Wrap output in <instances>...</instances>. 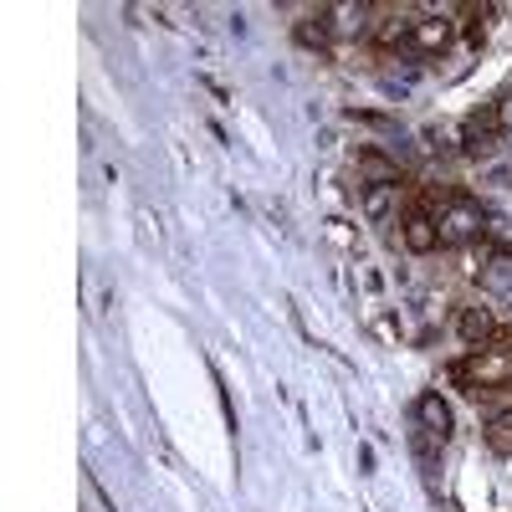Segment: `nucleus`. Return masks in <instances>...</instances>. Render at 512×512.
Segmentation results:
<instances>
[{
	"mask_svg": "<svg viewBox=\"0 0 512 512\" xmlns=\"http://www.w3.org/2000/svg\"><path fill=\"white\" fill-rule=\"evenodd\" d=\"M466 390H502V384H512V349L502 344V349H472L456 369H451Z\"/></svg>",
	"mask_w": 512,
	"mask_h": 512,
	"instance_id": "f257e3e1",
	"label": "nucleus"
},
{
	"mask_svg": "<svg viewBox=\"0 0 512 512\" xmlns=\"http://www.w3.org/2000/svg\"><path fill=\"white\" fill-rule=\"evenodd\" d=\"M482 226H487V210H482V200H472V195H451V200L441 205V216H436L441 246H466V241H477Z\"/></svg>",
	"mask_w": 512,
	"mask_h": 512,
	"instance_id": "f03ea898",
	"label": "nucleus"
},
{
	"mask_svg": "<svg viewBox=\"0 0 512 512\" xmlns=\"http://www.w3.org/2000/svg\"><path fill=\"white\" fill-rule=\"evenodd\" d=\"M451 36H456V21H446V16H420L415 31H410V47H415L420 57H436V52L451 47Z\"/></svg>",
	"mask_w": 512,
	"mask_h": 512,
	"instance_id": "7ed1b4c3",
	"label": "nucleus"
},
{
	"mask_svg": "<svg viewBox=\"0 0 512 512\" xmlns=\"http://www.w3.org/2000/svg\"><path fill=\"white\" fill-rule=\"evenodd\" d=\"M415 420H420V431H431V436H436L441 446H446V441H451V431H456V420H451V405H446V400H441L436 390L415 400Z\"/></svg>",
	"mask_w": 512,
	"mask_h": 512,
	"instance_id": "20e7f679",
	"label": "nucleus"
},
{
	"mask_svg": "<svg viewBox=\"0 0 512 512\" xmlns=\"http://www.w3.org/2000/svg\"><path fill=\"white\" fill-rule=\"evenodd\" d=\"M400 241H405V251H415V256H431V251L441 246V236H436V216H431V210H415V216H405Z\"/></svg>",
	"mask_w": 512,
	"mask_h": 512,
	"instance_id": "39448f33",
	"label": "nucleus"
},
{
	"mask_svg": "<svg viewBox=\"0 0 512 512\" xmlns=\"http://www.w3.org/2000/svg\"><path fill=\"white\" fill-rule=\"evenodd\" d=\"M395 205H400V185H364V195H359V210L369 226H384L395 216Z\"/></svg>",
	"mask_w": 512,
	"mask_h": 512,
	"instance_id": "423d86ee",
	"label": "nucleus"
},
{
	"mask_svg": "<svg viewBox=\"0 0 512 512\" xmlns=\"http://www.w3.org/2000/svg\"><path fill=\"white\" fill-rule=\"evenodd\" d=\"M477 277H482V287L492 297H512V251H492Z\"/></svg>",
	"mask_w": 512,
	"mask_h": 512,
	"instance_id": "0eeeda50",
	"label": "nucleus"
},
{
	"mask_svg": "<svg viewBox=\"0 0 512 512\" xmlns=\"http://www.w3.org/2000/svg\"><path fill=\"white\" fill-rule=\"evenodd\" d=\"M354 175H359L364 185H400V164H390L384 154L364 149V154L354 159Z\"/></svg>",
	"mask_w": 512,
	"mask_h": 512,
	"instance_id": "6e6552de",
	"label": "nucleus"
},
{
	"mask_svg": "<svg viewBox=\"0 0 512 512\" xmlns=\"http://www.w3.org/2000/svg\"><path fill=\"white\" fill-rule=\"evenodd\" d=\"M456 333L466 338V344H487V338L497 333V318L487 308H461L456 313Z\"/></svg>",
	"mask_w": 512,
	"mask_h": 512,
	"instance_id": "1a4fd4ad",
	"label": "nucleus"
},
{
	"mask_svg": "<svg viewBox=\"0 0 512 512\" xmlns=\"http://www.w3.org/2000/svg\"><path fill=\"white\" fill-rule=\"evenodd\" d=\"M292 41H297V47H308V52H323V47H328V21H323V11L308 16V21H297V26H292Z\"/></svg>",
	"mask_w": 512,
	"mask_h": 512,
	"instance_id": "9d476101",
	"label": "nucleus"
},
{
	"mask_svg": "<svg viewBox=\"0 0 512 512\" xmlns=\"http://www.w3.org/2000/svg\"><path fill=\"white\" fill-rule=\"evenodd\" d=\"M369 333L379 338L384 349H400V338H405V333H400V318H395L390 308H379V313L369 318Z\"/></svg>",
	"mask_w": 512,
	"mask_h": 512,
	"instance_id": "9b49d317",
	"label": "nucleus"
},
{
	"mask_svg": "<svg viewBox=\"0 0 512 512\" xmlns=\"http://www.w3.org/2000/svg\"><path fill=\"white\" fill-rule=\"evenodd\" d=\"M364 6H333V11H323V21H328V31H359L364 26Z\"/></svg>",
	"mask_w": 512,
	"mask_h": 512,
	"instance_id": "f8f14e48",
	"label": "nucleus"
},
{
	"mask_svg": "<svg viewBox=\"0 0 512 512\" xmlns=\"http://www.w3.org/2000/svg\"><path fill=\"white\" fill-rule=\"evenodd\" d=\"M487 446L492 451H512V410H502V415H492V425H487Z\"/></svg>",
	"mask_w": 512,
	"mask_h": 512,
	"instance_id": "ddd939ff",
	"label": "nucleus"
},
{
	"mask_svg": "<svg viewBox=\"0 0 512 512\" xmlns=\"http://www.w3.org/2000/svg\"><path fill=\"white\" fill-rule=\"evenodd\" d=\"M139 236H144V246H159V241H164V231H159V216H154V210H139Z\"/></svg>",
	"mask_w": 512,
	"mask_h": 512,
	"instance_id": "4468645a",
	"label": "nucleus"
},
{
	"mask_svg": "<svg viewBox=\"0 0 512 512\" xmlns=\"http://www.w3.org/2000/svg\"><path fill=\"white\" fill-rule=\"evenodd\" d=\"M492 118H497V134H507V139H512V93L492 108Z\"/></svg>",
	"mask_w": 512,
	"mask_h": 512,
	"instance_id": "2eb2a0df",
	"label": "nucleus"
},
{
	"mask_svg": "<svg viewBox=\"0 0 512 512\" xmlns=\"http://www.w3.org/2000/svg\"><path fill=\"white\" fill-rule=\"evenodd\" d=\"M328 236H333L338 246H354V231H349V221H328Z\"/></svg>",
	"mask_w": 512,
	"mask_h": 512,
	"instance_id": "dca6fc26",
	"label": "nucleus"
}]
</instances>
